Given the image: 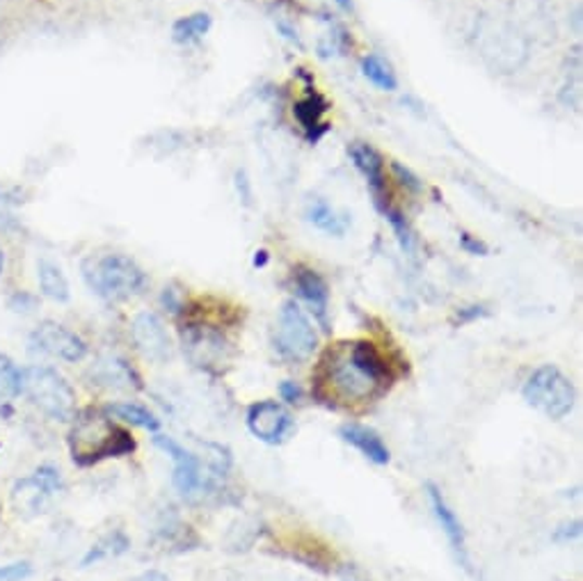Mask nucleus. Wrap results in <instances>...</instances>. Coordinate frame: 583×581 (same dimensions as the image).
<instances>
[{
    "label": "nucleus",
    "instance_id": "f257e3e1",
    "mask_svg": "<svg viewBox=\"0 0 583 581\" xmlns=\"http://www.w3.org/2000/svg\"><path fill=\"white\" fill-rule=\"evenodd\" d=\"M393 373L383 352L368 344H341L329 350L319 371V393L344 405L371 403L389 389Z\"/></svg>",
    "mask_w": 583,
    "mask_h": 581
},
{
    "label": "nucleus",
    "instance_id": "f03ea898",
    "mask_svg": "<svg viewBox=\"0 0 583 581\" xmlns=\"http://www.w3.org/2000/svg\"><path fill=\"white\" fill-rule=\"evenodd\" d=\"M69 432L72 459L80 467L96 465L106 459H121L135 451V440L127 428L115 424L99 410H82L74 417Z\"/></svg>",
    "mask_w": 583,
    "mask_h": 581
},
{
    "label": "nucleus",
    "instance_id": "7ed1b4c3",
    "mask_svg": "<svg viewBox=\"0 0 583 581\" xmlns=\"http://www.w3.org/2000/svg\"><path fill=\"white\" fill-rule=\"evenodd\" d=\"M80 271L92 294L111 302L131 300L147 286V275L127 255L90 257L82 261Z\"/></svg>",
    "mask_w": 583,
    "mask_h": 581
},
{
    "label": "nucleus",
    "instance_id": "20e7f679",
    "mask_svg": "<svg viewBox=\"0 0 583 581\" xmlns=\"http://www.w3.org/2000/svg\"><path fill=\"white\" fill-rule=\"evenodd\" d=\"M21 393L53 422H69L76 414V391L51 366H28L21 371Z\"/></svg>",
    "mask_w": 583,
    "mask_h": 581
},
{
    "label": "nucleus",
    "instance_id": "39448f33",
    "mask_svg": "<svg viewBox=\"0 0 583 581\" xmlns=\"http://www.w3.org/2000/svg\"><path fill=\"white\" fill-rule=\"evenodd\" d=\"M522 393L524 401L540 414H545L547 419L568 417L576 403L574 385L570 383L566 373L556 369L554 364L535 369L529 376Z\"/></svg>",
    "mask_w": 583,
    "mask_h": 581
},
{
    "label": "nucleus",
    "instance_id": "423d86ee",
    "mask_svg": "<svg viewBox=\"0 0 583 581\" xmlns=\"http://www.w3.org/2000/svg\"><path fill=\"white\" fill-rule=\"evenodd\" d=\"M319 348V332L314 323L300 309L298 302L288 300L280 309L277 332H275V350L286 362H307Z\"/></svg>",
    "mask_w": 583,
    "mask_h": 581
},
{
    "label": "nucleus",
    "instance_id": "0eeeda50",
    "mask_svg": "<svg viewBox=\"0 0 583 581\" xmlns=\"http://www.w3.org/2000/svg\"><path fill=\"white\" fill-rule=\"evenodd\" d=\"M476 39L483 57L498 72H515L527 60V41L498 21L496 24L490 18L481 21L476 28Z\"/></svg>",
    "mask_w": 583,
    "mask_h": 581
},
{
    "label": "nucleus",
    "instance_id": "6e6552de",
    "mask_svg": "<svg viewBox=\"0 0 583 581\" xmlns=\"http://www.w3.org/2000/svg\"><path fill=\"white\" fill-rule=\"evenodd\" d=\"M154 442L158 449H163L172 459L174 463L172 483L183 500L193 502L204 496V492L211 488V476L204 474L202 461L197 459V455L191 453L189 449H183L179 442L168 438V435H156Z\"/></svg>",
    "mask_w": 583,
    "mask_h": 581
},
{
    "label": "nucleus",
    "instance_id": "1a4fd4ad",
    "mask_svg": "<svg viewBox=\"0 0 583 581\" xmlns=\"http://www.w3.org/2000/svg\"><path fill=\"white\" fill-rule=\"evenodd\" d=\"M247 428L265 444H282L296 430V419L277 401H259L247 410Z\"/></svg>",
    "mask_w": 583,
    "mask_h": 581
},
{
    "label": "nucleus",
    "instance_id": "9d476101",
    "mask_svg": "<svg viewBox=\"0 0 583 581\" xmlns=\"http://www.w3.org/2000/svg\"><path fill=\"white\" fill-rule=\"evenodd\" d=\"M30 348L35 352H44V356L65 362H80L88 356V344L82 341L76 332L55 321H44L33 330Z\"/></svg>",
    "mask_w": 583,
    "mask_h": 581
},
{
    "label": "nucleus",
    "instance_id": "9b49d317",
    "mask_svg": "<svg viewBox=\"0 0 583 581\" xmlns=\"http://www.w3.org/2000/svg\"><path fill=\"white\" fill-rule=\"evenodd\" d=\"M131 339L135 348L144 358L152 362H168L172 356V341L163 321L152 314V311H142L131 323Z\"/></svg>",
    "mask_w": 583,
    "mask_h": 581
},
{
    "label": "nucleus",
    "instance_id": "f8f14e48",
    "mask_svg": "<svg viewBox=\"0 0 583 581\" xmlns=\"http://www.w3.org/2000/svg\"><path fill=\"white\" fill-rule=\"evenodd\" d=\"M426 490H428V500H430V508L435 513V520H437V525L442 527L446 541L457 558V564H461L463 568H469V550H467V535H465L463 522L457 520V515L449 506L446 496L442 494L440 488L428 483Z\"/></svg>",
    "mask_w": 583,
    "mask_h": 581
},
{
    "label": "nucleus",
    "instance_id": "ddd939ff",
    "mask_svg": "<svg viewBox=\"0 0 583 581\" xmlns=\"http://www.w3.org/2000/svg\"><path fill=\"white\" fill-rule=\"evenodd\" d=\"M296 294L309 305L311 314L323 325V330H329L327 311H329V288L327 282L311 268H298V273L294 277Z\"/></svg>",
    "mask_w": 583,
    "mask_h": 581
},
{
    "label": "nucleus",
    "instance_id": "4468645a",
    "mask_svg": "<svg viewBox=\"0 0 583 581\" xmlns=\"http://www.w3.org/2000/svg\"><path fill=\"white\" fill-rule=\"evenodd\" d=\"M350 158L352 163L358 165V170L364 175L368 189L373 193V197H376V204L378 209L383 204H387L385 199V163H383V156L371 147V144H352L350 147Z\"/></svg>",
    "mask_w": 583,
    "mask_h": 581
},
{
    "label": "nucleus",
    "instance_id": "2eb2a0df",
    "mask_svg": "<svg viewBox=\"0 0 583 581\" xmlns=\"http://www.w3.org/2000/svg\"><path fill=\"white\" fill-rule=\"evenodd\" d=\"M341 440L348 442L350 447H355L366 461H371L373 465H387L391 461V453L387 449V444L383 442L380 435L362 424H346L339 430Z\"/></svg>",
    "mask_w": 583,
    "mask_h": 581
},
{
    "label": "nucleus",
    "instance_id": "dca6fc26",
    "mask_svg": "<svg viewBox=\"0 0 583 581\" xmlns=\"http://www.w3.org/2000/svg\"><path fill=\"white\" fill-rule=\"evenodd\" d=\"M307 220L316 227L319 232L329 234V236H346L350 220L341 216L339 211L332 209V206L325 199H311L307 204Z\"/></svg>",
    "mask_w": 583,
    "mask_h": 581
},
{
    "label": "nucleus",
    "instance_id": "f3484780",
    "mask_svg": "<svg viewBox=\"0 0 583 581\" xmlns=\"http://www.w3.org/2000/svg\"><path fill=\"white\" fill-rule=\"evenodd\" d=\"M94 378L106 385V387H115V389H140V378L138 373L124 362L119 358H108V360H101L94 369Z\"/></svg>",
    "mask_w": 583,
    "mask_h": 581
},
{
    "label": "nucleus",
    "instance_id": "a211bd4d",
    "mask_svg": "<svg viewBox=\"0 0 583 581\" xmlns=\"http://www.w3.org/2000/svg\"><path fill=\"white\" fill-rule=\"evenodd\" d=\"M37 280H39L41 294H44L49 300H53V302H69V298H72L69 282H67L65 273H62L55 263H51L47 259H41L37 263Z\"/></svg>",
    "mask_w": 583,
    "mask_h": 581
},
{
    "label": "nucleus",
    "instance_id": "6ab92c4d",
    "mask_svg": "<svg viewBox=\"0 0 583 581\" xmlns=\"http://www.w3.org/2000/svg\"><path fill=\"white\" fill-rule=\"evenodd\" d=\"M21 393V369L0 356V417L8 419L12 417V403Z\"/></svg>",
    "mask_w": 583,
    "mask_h": 581
},
{
    "label": "nucleus",
    "instance_id": "aec40b11",
    "mask_svg": "<svg viewBox=\"0 0 583 581\" xmlns=\"http://www.w3.org/2000/svg\"><path fill=\"white\" fill-rule=\"evenodd\" d=\"M213 21L206 12H195L191 16L179 18L172 26V39L177 44H193V41H199L208 30H211Z\"/></svg>",
    "mask_w": 583,
    "mask_h": 581
},
{
    "label": "nucleus",
    "instance_id": "412c9836",
    "mask_svg": "<svg viewBox=\"0 0 583 581\" xmlns=\"http://www.w3.org/2000/svg\"><path fill=\"white\" fill-rule=\"evenodd\" d=\"M108 412L113 414V417H117L119 422H127L131 426H138V428H144V430H152L156 432L160 428V422L156 419V414L150 412L147 408H142L138 403H113L108 408Z\"/></svg>",
    "mask_w": 583,
    "mask_h": 581
},
{
    "label": "nucleus",
    "instance_id": "4be33fe9",
    "mask_svg": "<svg viewBox=\"0 0 583 581\" xmlns=\"http://www.w3.org/2000/svg\"><path fill=\"white\" fill-rule=\"evenodd\" d=\"M131 547L129 538L124 535L121 531H113L108 533L106 538H101V541L96 545L90 547V552L86 554V558H82V566H92V564H99V561H106V558H113V556H119Z\"/></svg>",
    "mask_w": 583,
    "mask_h": 581
},
{
    "label": "nucleus",
    "instance_id": "5701e85b",
    "mask_svg": "<svg viewBox=\"0 0 583 581\" xmlns=\"http://www.w3.org/2000/svg\"><path fill=\"white\" fill-rule=\"evenodd\" d=\"M327 113V101L321 96V94H309L307 99L298 101L296 108H294V115L298 117V121L302 124V127L311 133L319 127H325V124H321L323 115Z\"/></svg>",
    "mask_w": 583,
    "mask_h": 581
},
{
    "label": "nucleus",
    "instance_id": "b1692460",
    "mask_svg": "<svg viewBox=\"0 0 583 581\" xmlns=\"http://www.w3.org/2000/svg\"><path fill=\"white\" fill-rule=\"evenodd\" d=\"M362 74L366 80H371L373 86L385 90V92H393L399 88V80H396V74L391 72V67L380 55H368L362 62Z\"/></svg>",
    "mask_w": 583,
    "mask_h": 581
},
{
    "label": "nucleus",
    "instance_id": "393cba45",
    "mask_svg": "<svg viewBox=\"0 0 583 581\" xmlns=\"http://www.w3.org/2000/svg\"><path fill=\"white\" fill-rule=\"evenodd\" d=\"M380 211H383V216L389 220L391 230H393L396 238H399V243H401L403 250H405V253H412V247H414V236H412V230H410V224H407L405 216H403L399 209H393V206H389V204H383V206H380Z\"/></svg>",
    "mask_w": 583,
    "mask_h": 581
},
{
    "label": "nucleus",
    "instance_id": "a878e982",
    "mask_svg": "<svg viewBox=\"0 0 583 581\" xmlns=\"http://www.w3.org/2000/svg\"><path fill=\"white\" fill-rule=\"evenodd\" d=\"M41 494L49 496L53 492H57L62 488V479H60V472L51 465H44V467H39L30 479H28Z\"/></svg>",
    "mask_w": 583,
    "mask_h": 581
},
{
    "label": "nucleus",
    "instance_id": "bb28decb",
    "mask_svg": "<svg viewBox=\"0 0 583 581\" xmlns=\"http://www.w3.org/2000/svg\"><path fill=\"white\" fill-rule=\"evenodd\" d=\"M26 189H21V185L10 181H0V204L3 206H21L26 204Z\"/></svg>",
    "mask_w": 583,
    "mask_h": 581
},
{
    "label": "nucleus",
    "instance_id": "cd10ccee",
    "mask_svg": "<svg viewBox=\"0 0 583 581\" xmlns=\"http://www.w3.org/2000/svg\"><path fill=\"white\" fill-rule=\"evenodd\" d=\"M30 574H33V566L26 564V561L0 566V581H24Z\"/></svg>",
    "mask_w": 583,
    "mask_h": 581
},
{
    "label": "nucleus",
    "instance_id": "c85d7f7f",
    "mask_svg": "<svg viewBox=\"0 0 583 581\" xmlns=\"http://www.w3.org/2000/svg\"><path fill=\"white\" fill-rule=\"evenodd\" d=\"M35 305H37V300L30 294H26V290H18V294H14L10 298V309L18 311V314H28V311L35 309Z\"/></svg>",
    "mask_w": 583,
    "mask_h": 581
},
{
    "label": "nucleus",
    "instance_id": "c756f323",
    "mask_svg": "<svg viewBox=\"0 0 583 581\" xmlns=\"http://www.w3.org/2000/svg\"><path fill=\"white\" fill-rule=\"evenodd\" d=\"M236 193L243 199V204L252 202V181H249V177H247L245 170H238L236 172Z\"/></svg>",
    "mask_w": 583,
    "mask_h": 581
},
{
    "label": "nucleus",
    "instance_id": "7c9ffc66",
    "mask_svg": "<svg viewBox=\"0 0 583 581\" xmlns=\"http://www.w3.org/2000/svg\"><path fill=\"white\" fill-rule=\"evenodd\" d=\"M280 393H282V399H284L286 403H300V401H302V389H300V385L294 383V380H284V383L280 385Z\"/></svg>",
    "mask_w": 583,
    "mask_h": 581
},
{
    "label": "nucleus",
    "instance_id": "2f4dec72",
    "mask_svg": "<svg viewBox=\"0 0 583 581\" xmlns=\"http://www.w3.org/2000/svg\"><path fill=\"white\" fill-rule=\"evenodd\" d=\"M393 172H396V177L401 179V183H403V185H407V189H412L414 193H419V191H422V181L416 179V177H414L410 170H405L403 165L393 163Z\"/></svg>",
    "mask_w": 583,
    "mask_h": 581
},
{
    "label": "nucleus",
    "instance_id": "473e14b6",
    "mask_svg": "<svg viewBox=\"0 0 583 581\" xmlns=\"http://www.w3.org/2000/svg\"><path fill=\"white\" fill-rule=\"evenodd\" d=\"M461 245H463V250H467L469 255H488V245L483 241L469 236V234L461 236Z\"/></svg>",
    "mask_w": 583,
    "mask_h": 581
},
{
    "label": "nucleus",
    "instance_id": "72a5a7b5",
    "mask_svg": "<svg viewBox=\"0 0 583 581\" xmlns=\"http://www.w3.org/2000/svg\"><path fill=\"white\" fill-rule=\"evenodd\" d=\"M579 533H581V522L563 525L560 529H556L554 541H558V543H568V541H572V538H579Z\"/></svg>",
    "mask_w": 583,
    "mask_h": 581
},
{
    "label": "nucleus",
    "instance_id": "f704fd0d",
    "mask_svg": "<svg viewBox=\"0 0 583 581\" xmlns=\"http://www.w3.org/2000/svg\"><path fill=\"white\" fill-rule=\"evenodd\" d=\"M160 302H163L165 307H168L170 311H174V314H177V311L183 309V307H181V298H179V290H174V288H165V290H163Z\"/></svg>",
    "mask_w": 583,
    "mask_h": 581
},
{
    "label": "nucleus",
    "instance_id": "c9c22d12",
    "mask_svg": "<svg viewBox=\"0 0 583 581\" xmlns=\"http://www.w3.org/2000/svg\"><path fill=\"white\" fill-rule=\"evenodd\" d=\"M0 232H21V222L12 214L0 211Z\"/></svg>",
    "mask_w": 583,
    "mask_h": 581
},
{
    "label": "nucleus",
    "instance_id": "e433bc0d",
    "mask_svg": "<svg viewBox=\"0 0 583 581\" xmlns=\"http://www.w3.org/2000/svg\"><path fill=\"white\" fill-rule=\"evenodd\" d=\"M474 311H469V307L467 309H461V314H457V319H461V323H465V321H471V319H476V317H481V314H485V311H481L483 307H471Z\"/></svg>",
    "mask_w": 583,
    "mask_h": 581
},
{
    "label": "nucleus",
    "instance_id": "4c0bfd02",
    "mask_svg": "<svg viewBox=\"0 0 583 581\" xmlns=\"http://www.w3.org/2000/svg\"><path fill=\"white\" fill-rule=\"evenodd\" d=\"M341 581H366L355 568H346L341 574Z\"/></svg>",
    "mask_w": 583,
    "mask_h": 581
},
{
    "label": "nucleus",
    "instance_id": "58836bf2",
    "mask_svg": "<svg viewBox=\"0 0 583 581\" xmlns=\"http://www.w3.org/2000/svg\"><path fill=\"white\" fill-rule=\"evenodd\" d=\"M135 581H170V579L165 577V574H160V572H144V574L138 577Z\"/></svg>",
    "mask_w": 583,
    "mask_h": 581
},
{
    "label": "nucleus",
    "instance_id": "ea45409f",
    "mask_svg": "<svg viewBox=\"0 0 583 581\" xmlns=\"http://www.w3.org/2000/svg\"><path fill=\"white\" fill-rule=\"evenodd\" d=\"M268 263V253H257V257H255V266H265Z\"/></svg>",
    "mask_w": 583,
    "mask_h": 581
},
{
    "label": "nucleus",
    "instance_id": "a19ab883",
    "mask_svg": "<svg viewBox=\"0 0 583 581\" xmlns=\"http://www.w3.org/2000/svg\"><path fill=\"white\" fill-rule=\"evenodd\" d=\"M335 3L341 8V10H346V12H352V0H335Z\"/></svg>",
    "mask_w": 583,
    "mask_h": 581
},
{
    "label": "nucleus",
    "instance_id": "79ce46f5",
    "mask_svg": "<svg viewBox=\"0 0 583 581\" xmlns=\"http://www.w3.org/2000/svg\"><path fill=\"white\" fill-rule=\"evenodd\" d=\"M5 271V253H3V247H0V275H3Z\"/></svg>",
    "mask_w": 583,
    "mask_h": 581
}]
</instances>
